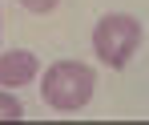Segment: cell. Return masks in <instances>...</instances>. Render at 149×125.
<instances>
[{
	"label": "cell",
	"instance_id": "obj_1",
	"mask_svg": "<svg viewBox=\"0 0 149 125\" xmlns=\"http://www.w3.org/2000/svg\"><path fill=\"white\" fill-rule=\"evenodd\" d=\"M93 89H97V73L81 61H56L52 69H45L40 77V97L49 109L56 113H77L93 101Z\"/></svg>",
	"mask_w": 149,
	"mask_h": 125
},
{
	"label": "cell",
	"instance_id": "obj_4",
	"mask_svg": "<svg viewBox=\"0 0 149 125\" xmlns=\"http://www.w3.org/2000/svg\"><path fill=\"white\" fill-rule=\"evenodd\" d=\"M20 117H24V105L12 97V93L0 89V121H20Z\"/></svg>",
	"mask_w": 149,
	"mask_h": 125
},
{
	"label": "cell",
	"instance_id": "obj_5",
	"mask_svg": "<svg viewBox=\"0 0 149 125\" xmlns=\"http://www.w3.org/2000/svg\"><path fill=\"white\" fill-rule=\"evenodd\" d=\"M20 4H24L28 12H52V8H56L61 0H20Z\"/></svg>",
	"mask_w": 149,
	"mask_h": 125
},
{
	"label": "cell",
	"instance_id": "obj_2",
	"mask_svg": "<svg viewBox=\"0 0 149 125\" xmlns=\"http://www.w3.org/2000/svg\"><path fill=\"white\" fill-rule=\"evenodd\" d=\"M141 20L129 16V12H105L97 24H93V52H97L101 65L109 69H125L133 61V52L141 49Z\"/></svg>",
	"mask_w": 149,
	"mask_h": 125
},
{
	"label": "cell",
	"instance_id": "obj_3",
	"mask_svg": "<svg viewBox=\"0 0 149 125\" xmlns=\"http://www.w3.org/2000/svg\"><path fill=\"white\" fill-rule=\"evenodd\" d=\"M36 73H40L36 52H28V49L0 52V89H20L28 81H36Z\"/></svg>",
	"mask_w": 149,
	"mask_h": 125
}]
</instances>
